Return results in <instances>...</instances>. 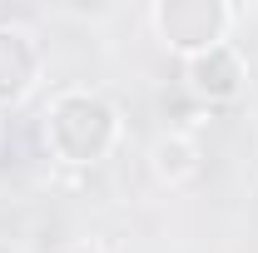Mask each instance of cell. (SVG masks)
<instances>
[{
    "label": "cell",
    "mask_w": 258,
    "mask_h": 253,
    "mask_svg": "<svg viewBox=\"0 0 258 253\" xmlns=\"http://www.w3.org/2000/svg\"><path fill=\"white\" fill-rule=\"evenodd\" d=\"M0 253H15V248H5V243H0Z\"/></svg>",
    "instance_id": "cell-7"
},
{
    "label": "cell",
    "mask_w": 258,
    "mask_h": 253,
    "mask_svg": "<svg viewBox=\"0 0 258 253\" xmlns=\"http://www.w3.org/2000/svg\"><path fill=\"white\" fill-rule=\"evenodd\" d=\"M60 253H95V248H60Z\"/></svg>",
    "instance_id": "cell-6"
},
{
    "label": "cell",
    "mask_w": 258,
    "mask_h": 253,
    "mask_svg": "<svg viewBox=\"0 0 258 253\" xmlns=\"http://www.w3.org/2000/svg\"><path fill=\"white\" fill-rule=\"evenodd\" d=\"M228 25H233V10H228L224 0H159L154 5V30H159V40L169 50H179L184 60L224 45Z\"/></svg>",
    "instance_id": "cell-2"
},
{
    "label": "cell",
    "mask_w": 258,
    "mask_h": 253,
    "mask_svg": "<svg viewBox=\"0 0 258 253\" xmlns=\"http://www.w3.org/2000/svg\"><path fill=\"white\" fill-rule=\"evenodd\" d=\"M154 164H159V174L169 179V184H189V179H199V169H204V159H199V149H194L189 139H159V149H154Z\"/></svg>",
    "instance_id": "cell-5"
},
{
    "label": "cell",
    "mask_w": 258,
    "mask_h": 253,
    "mask_svg": "<svg viewBox=\"0 0 258 253\" xmlns=\"http://www.w3.org/2000/svg\"><path fill=\"white\" fill-rule=\"evenodd\" d=\"M184 80H189V90L199 99L224 104V99H233L238 90H243V60H238L233 45H214V50L184 60Z\"/></svg>",
    "instance_id": "cell-3"
},
{
    "label": "cell",
    "mask_w": 258,
    "mask_h": 253,
    "mask_svg": "<svg viewBox=\"0 0 258 253\" xmlns=\"http://www.w3.org/2000/svg\"><path fill=\"white\" fill-rule=\"evenodd\" d=\"M119 139L114 104L95 90H64L40 114V144L60 164H99Z\"/></svg>",
    "instance_id": "cell-1"
},
{
    "label": "cell",
    "mask_w": 258,
    "mask_h": 253,
    "mask_svg": "<svg viewBox=\"0 0 258 253\" xmlns=\"http://www.w3.org/2000/svg\"><path fill=\"white\" fill-rule=\"evenodd\" d=\"M35 70H40V50L20 25H0V109H15L30 95Z\"/></svg>",
    "instance_id": "cell-4"
}]
</instances>
